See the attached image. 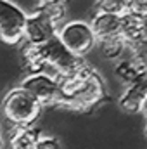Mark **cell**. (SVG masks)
<instances>
[{"mask_svg":"<svg viewBox=\"0 0 147 149\" xmlns=\"http://www.w3.org/2000/svg\"><path fill=\"white\" fill-rule=\"evenodd\" d=\"M57 81L59 95L55 104L74 111H90L107 97L104 80L87 64L69 76H57Z\"/></svg>","mask_w":147,"mask_h":149,"instance_id":"cell-1","label":"cell"},{"mask_svg":"<svg viewBox=\"0 0 147 149\" xmlns=\"http://www.w3.org/2000/svg\"><path fill=\"white\" fill-rule=\"evenodd\" d=\"M38 54L42 57V63L45 68L54 70L57 76H69V74L80 71L85 66L83 57L73 54L59 38L57 35L45 42L43 45H37Z\"/></svg>","mask_w":147,"mask_h":149,"instance_id":"cell-2","label":"cell"},{"mask_svg":"<svg viewBox=\"0 0 147 149\" xmlns=\"http://www.w3.org/2000/svg\"><path fill=\"white\" fill-rule=\"evenodd\" d=\"M42 106L21 87L9 90L2 101L3 116L16 127H31L40 116Z\"/></svg>","mask_w":147,"mask_h":149,"instance_id":"cell-3","label":"cell"},{"mask_svg":"<svg viewBox=\"0 0 147 149\" xmlns=\"http://www.w3.org/2000/svg\"><path fill=\"white\" fill-rule=\"evenodd\" d=\"M57 38L76 56L83 57L85 54H88L95 43L97 38L94 35V30L90 26V23L87 21H69L64 23L59 30H57Z\"/></svg>","mask_w":147,"mask_h":149,"instance_id":"cell-4","label":"cell"},{"mask_svg":"<svg viewBox=\"0 0 147 149\" xmlns=\"http://www.w3.org/2000/svg\"><path fill=\"white\" fill-rule=\"evenodd\" d=\"M26 12L10 0H0V38L7 45H17L24 40Z\"/></svg>","mask_w":147,"mask_h":149,"instance_id":"cell-5","label":"cell"},{"mask_svg":"<svg viewBox=\"0 0 147 149\" xmlns=\"http://www.w3.org/2000/svg\"><path fill=\"white\" fill-rule=\"evenodd\" d=\"M23 90H26L38 104H54L57 102L59 95V81L57 76L40 71V73H30L19 85Z\"/></svg>","mask_w":147,"mask_h":149,"instance_id":"cell-6","label":"cell"},{"mask_svg":"<svg viewBox=\"0 0 147 149\" xmlns=\"http://www.w3.org/2000/svg\"><path fill=\"white\" fill-rule=\"evenodd\" d=\"M57 23L49 16L43 7H38L35 12L26 16L24 40L28 45H43L57 35Z\"/></svg>","mask_w":147,"mask_h":149,"instance_id":"cell-7","label":"cell"},{"mask_svg":"<svg viewBox=\"0 0 147 149\" xmlns=\"http://www.w3.org/2000/svg\"><path fill=\"white\" fill-rule=\"evenodd\" d=\"M147 95V70L144 68L142 73L139 74V78L135 81H132L126 90L123 92V95L119 97V106L121 109L128 114H137L142 109V102Z\"/></svg>","mask_w":147,"mask_h":149,"instance_id":"cell-8","label":"cell"},{"mask_svg":"<svg viewBox=\"0 0 147 149\" xmlns=\"http://www.w3.org/2000/svg\"><path fill=\"white\" fill-rule=\"evenodd\" d=\"M90 26L94 30V35L97 38V42L112 37H121V16L95 12Z\"/></svg>","mask_w":147,"mask_h":149,"instance_id":"cell-9","label":"cell"},{"mask_svg":"<svg viewBox=\"0 0 147 149\" xmlns=\"http://www.w3.org/2000/svg\"><path fill=\"white\" fill-rule=\"evenodd\" d=\"M147 19L135 16L132 12H125L121 16V37L126 42L137 40V38L146 37L147 33Z\"/></svg>","mask_w":147,"mask_h":149,"instance_id":"cell-10","label":"cell"},{"mask_svg":"<svg viewBox=\"0 0 147 149\" xmlns=\"http://www.w3.org/2000/svg\"><path fill=\"white\" fill-rule=\"evenodd\" d=\"M40 135V130L35 127H16L10 135V149H35Z\"/></svg>","mask_w":147,"mask_h":149,"instance_id":"cell-11","label":"cell"},{"mask_svg":"<svg viewBox=\"0 0 147 149\" xmlns=\"http://www.w3.org/2000/svg\"><path fill=\"white\" fill-rule=\"evenodd\" d=\"M142 70H144L142 64L135 63L133 59H123V57H119L118 63H116V66H114L116 76L123 83H126V85H130L132 81H135L139 78V74L142 73Z\"/></svg>","mask_w":147,"mask_h":149,"instance_id":"cell-12","label":"cell"},{"mask_svg":"<svg viewBox=\"0 0 147 149\" xmlns=\"http://www.w3.org/2000/svg\"><path fill=\"white\" fill-rule=\"evenodd\" d=\"M97 43L101 47L102 56L107 57V59H112V61H118L123 56L125 47H126L123 37H112V38H106V40H99Z\"/></svg>","mask_w":147,"mask_h":149,"instance_id":"cell-13","label":"cell"},{"mask_svg":"<svg viewBox=\"0 0 147 149\" xmlns=\"http://www.w3.org/2000/svg\"><path fill=\"white\" fill-rule=\"evenodd\" d=\"M125 50L130 52V59L144 66V61L147 57V35L142 38H137V40H132V42H126Z\"/></svg>","mask_w":147,"mask_h":149,"instance_id":"cell-14","label":"cell"},{"mask_svg":"<svg viewBox=\"0 0 147 149\" xmlns=\"http://www.w3.org/2000/svg\"><path fill=\"white\" fill-rule=\"evenodd\" d=\"M126 7H128V0H95L97 12L123 16L126 12Z\"/></svg>","mask_w":147,"mask_h":149,"instance_id":"cell-15","label":"cell"},{"mask_svg":"<svg viewBox=\"0 0 147 149\" xmlns=\"http://www.w3.org/2000/svg\"><path fill=\"white\" fill-rule=\"evenodd\" d=\"M126 12H132L135 16L147 19V0H128Z\"/></svg>","mask_w":147,"mask_h":149,"instance_id":"cell-16","label":"cell"},{"mask_svg":"<svg viewBox=\"0 0 147 149\" xmlns=\"http://www.w3.org/2000/svg\"><path fill=\"white\" fill-rule=\"evenodd\" d=\"M35 149H62L61 142L55 137H49V135H40V139L37 141Z\"/></svg>","mask_w":147,"mask_h":149,"instance_id":"cell-17","label":"cell"},{"mask_svg":"<svg viewBox=\"0 0 147 149\" xmlns=\"http://www.w3.org/2000/svg\"><path fill=\"white\" fill-rule=\"evenodd\" d=\"M140 113L146 116V120H147V95H146V99H144V102H142V109H140Z\"/></svg>","mask_w":147,"mask_h":149,"instance_id":"cell-18","label":"cell"},{"mask_svg":"<svg viewBox=\"0 0 147 149\" xmlns=\"http://www.w3.org/2000/svg\"><path fill=\"white\" fill-rule=\"evenodd\" d=\"M45 2H54V0H38V3H45ZM62 2H68V0H62Z\"/></svg>","mask_w":147,"mask_h":149,"instance_id":"cell-19","label":"cell"},{"mask_svg":"<svg viewBox=\"0 0 147 149\" xmlns=\"http://www.w3.org/2000/svg\"><path fill=\"white\" fill-rule=\"evenodd\" d=\"M2 146H3V142H2V135H0V149H2Z\"/></svg>","mask_w":147,"mask_h":149,"instance_id":"cell-20","label":"cell"},{"mask_svg":"<svg viewBox=\"0 0 147 149\" xmlns=\"http://www.w3.org/2000/svg\"><path fill=\"white\" fill-rule=\"evenodd\" d=\"M144 68L147 70V57H146V61H144Z\"/></svg>","mask_w":147,"mask_h":149,"instance_id":"cell-21","label":"cell"},{"mask_svg":"<svg viewBox=\"0 0 147 149\" xmlns=\"http://www.w3.org/2000/svg\"><path fill=\"white\" fill-rule=\"evenodd\" d=\"M144 132H146V137H147V123H146V128H144Z\"/></svg>","mask_w":147,"mask_h":149,"instance_id":"cell-22","label":"cell"}]
</instances>
